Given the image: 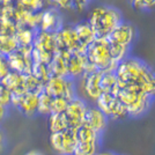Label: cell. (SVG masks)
Segmentation results:
<instances>
[{"instance_id":"f35d334b","label":"cell","mask_w":155,"mask_h":155,"mask_svg":"<svg viewBox=\"0 0 155 155\" xmlns=\"http://www.w3.org/2000/svg\"><path fill=\"white\" fill-rule=\"evenodd\" d=\"M25 155H44V154L42 152H39V150H30V152L26 153Z\"/></svg>"},{"instance_id":"ba28073f","label":"cell","mask_w":155,"mask_h":155,"mask_svg":"<svg viewBox=\"0 0 155 155\" xmlns=\"http://www.w3.org/2000/svg\"><path fill=\"white\" fill-rule=\"evenodd\" d=\"M95 103H96L95 107L101 110L108 117V119L111 118L115 120H119V119H124L129 117L125 105L120 102V100L118 98L117 95L102 93Z\"/></svg>"},{"instance_id":"7c38bea8","label":"cell","mask_w":155,"mask_h":155,"mask_svg":"<svg viewBox=\"0 0 155 155\" xmlns=\"http://www.w3.org/2000/svg\"><path fill=\"white\" fill-rule=\"evenodd\" d=\"M101 74V71H95L84 74L80 78V91L87 100L93 102H96V100L102 94Z\"/></svg>"},{"instance_id":"4316f807","label":"cell","mask_w":155,"mask_h":155,"mask_svg":"<svg viewBox=\"0 0 155 155\" xmlns=\"http://www.w3.org/2000/svg\"><path fill=\"white\" fill-rule=\"evenodd\" d=\"M19 48V44L14 36H5L0 35V54L9 56Z\"/></svg>"},{"instance_id":"74e56055","label":"cell","mask_w":155,"mask_h":155,"mask_svg":"<svg viewBox=\"0 0 155 155\" xmlns=\"http://www.w3.org/2000/svg\"><path fill=\"white\" fill-rule=\"evenodd\" d=\"M6 115H7V108L2 107V105H0V123L5 119Z\"/></svg>"},{"instance_id":"277c9868","label":"cell","mask_w":155,"mask_h":155,"mask_svg":"<svg viewBox=\"0 0 155 155\" xmlns=\"http://www.w3.org/2000/svg\"><path fill=\"white\" fill-rule=\"evenodd\" d=\"M120 102L125 105L129 117H140L145 115L152 107L153 100L147 94H145L138 87H122L117 93Z\"/></svg>"},{"instance_id":"ab89813d","label":"cell","mask_w":155,"mask_h":155,"mask_svg":"<svg viewBox=\"0 0 155 155\" xmlns=\"http://www.w3.org/2000/svg\"><path fill=\"white\" fill-rule=\"evenodd\" d=\"M16 0H0L1 4H15Z\"/></svg>"},{"instance_id":"603a6c76","label":"cell","mask_w":155,"mask_h":155,"mask_svg":"<svg viewBox=\"0 0 155 155\" xmlns=\"http://www.w3.org/2000/svg\"><path fill=\"white\" fill-rule=\"evenodd\" d=\"M48 125L51 133H58L70 129L64 114H50L48 116Z\"/></svg>"},{"instance_id":"d6a6232c","label":"cell","mask_w":155,"mask_h":155,"mask_svg":"<svg viewBox=\"0 0 155 155\" xmlns=\"http://www.w3.org/2000/svg\"><path fill=\"white\" fill-rule=\"evenodd\" d=\"M12 102V93L7 89L5 86L0 84V105L8 108Z\"/></svg>"},{"instance_id":"8992f818","label":"cell","mask_w":155,"mask_h":155,"mask_svg":"<svg viewBox=\"0 0 155 155\" xmlns=\"http://www.w3.org/2000/svg\"><path fill=\"white\" fill-rule=\"evenodd\" d=\"M56 52H57V44H56L54 34L37 30L32 43L31 58L34 63L49 65Z\"/></svg>"},{"instance_id":"b9f144b4","label":"cell","mask_w":155,"mask_h":155,"mask_svg":"<svg viewBox=\"0 0 155 155\" xmlns=\"http://www.w3.org/2000/svg\"><path fill=\"white\" fill-rule=\"evenodd\" d=\"M1 146H2V133L0 131V148H1Z\"/></svg>"},{"instance_id":"3957f363","label":"cell","mask_w":155,"mask_h":155,"mask_svg":"<svg viewBox=\"0 0 155 155\" xmlns=\"http://www.w3.org/2000/svg\"><path fill=\"white\" fill-rule=\"evenodd\" d=\"M87 21L95 31L96 37L107 38L110 32L123 21V16L120 11L115 7L101 5L91 9Z\"/></svg>"},{"instance_id":"836d02e7","label":"cell","mask_w":155,"mask_h":155,"mask_svg":"<svg viewBox=\"0 0 155 155\" xmlns=\"http://www.w3.org/2000/svg\"><path fill=\"white\" fill-rule=\"evenodd\" d=\"M137 9H150L155 7V0H129Z\"/></svg>"},{"instance_id":"f1b7e54d","label":"cell","mask_w":155,"mask_h":155,"mask_svg":"<svg viewBox=\"0 0 155 155\" xmlns=\"http://www.w3.org/2000/svg\"><path fill=\"white\" fill-rule=\"evenodd\" d=\"M98 152L97 142H77L73 155H96Z\"/></svg>"},{"instance_id":"9a60e30c","label":"cell","mask_w":155,"mask_h":155,"mask_svg":"<svg viewBox=\"0 0 155 155\" xmlns=\"http://www.w3.org/2000/svg\"><path fill=\"white\" fill-rule=\"evenodd\" d=\"M11 105L19 109L23 115L30 117L37 114L38 108V94L36 93H23V94H12Z\"/></svg>"},{"instance_id":"d590c367","label":"cell","mask_w":155,"mask_h":155,"mask_svg":"<svg viewBox=\"0 0 155 155\" xmlns=\"http://www.w3.org/2000/svg\"><path fill=\"white\" fill-rule=\"evenodd\" d=\"M52 7L58 9H70L72 8V0H50Z\"/></svg>"},{"instance_id":"60d3db41","label":"cell","mask_w":155,"mask_h":155,"mask_svg":"<svg viewBox=\"0 0 155 155\" xmlns=\"http://www.w3.org/2000/svg\"><path fill=\"white\" fill-rule=\"evenodd\" d=\"M96 155H115L111 152H97Z\"/></svg>"},{"instance_id":"cb8c5ba5","label":"cell","mask_w":155,"mask_h":155,"mask_svg":"<svg viewBox=\"0 0 155 155\" xmlns=\"http://www.w3.org/2000/svg\"><path fill=\"white\" fill-rule=\"evenodd\" d=\"M75 137L78 142H97L100 143L101 134H98L94 130L89 129L86 125H80L75 129Z\"/></svg>"},{"instance_id":"484cf974","label":"cell","mask_w":155,"mask_h":155,"mask_svg":"<svg viewBox=\"0 0 155 155\" xmlns=\"http://www.w3.org/2000/svg\"><path fill=\"white\" fill-rule=\"evenodd\" d=\"M30 74L34 75L43 84H45L46 81L51 78V72L49 68V65L42 64V63H34Z\"/></svg>"},{"instance_id":"52a82bcc","label":"cell","mask_w":155,"mask_h":155,"mask_svg":"<svg viewBox=\"0 0 155 155\" xmlns=\"http://www.w3.org/2000/svg\"><path fill=\"white\" fill-rule=\"evenodd\" d=\"M44 91L51 97H63L67 101L78 96L75 81L65 77L52 75L44 84Z\"/></svg>"},{"instance_id":"4fadbf2b","label":"cell","mask_w":155,"mask_h":155,"mask_svg":"<svg viewBox=\"0 0 155 155\" xmlns=\"http://www.w3.org/2000/svg\"><path fill=\"white\" fill-rule=\"evenodd\" d=\"M88 105L82 97L77 96L68 102V105L65 110L64 115L67 119L70 129H77L80 125H82L86 110Z\"/></svg>"},{"instance_id":"ac0fdd59","label":"cell","mask_w":155,"mask_h":155,"mask_svg":"<svg viewBox=\"0 0 155 155\" xmlns=\"http://www.w3.org/2000/svg\"><path fill=\"white\" fill-rule=\"evenodd\" d=\"M73 27H74V30L77 34L79 44L81 46V49L86 51L87 46L96 39V34L93 30V28L88 21H81L77 25H74Z\"/></svg>"},{"instance_id":"8fae6325","label":"cell","mask_w":155,"mask_h":155,"mask_svg":"<svg viewBox=\"0 0 155 155\" xmlns=\"http://www.w3.org/2000/svg\"><path fill=\"white\" fill-rule=\"evenodd\" d=\"M56 37V44H57V51L63 52H74L80 51L84 52L79 44L77 34L73 26H63L61 29L54 34Z\"/></svg>"},{"instance_id":"5b68a950","label":"cell","mask_w":155,"mask_h":155,"mask_svg":"<svg viewBox=\"0 0 155 155\" xmlns=\"http://www.w3.org/2000/svg\"><path fill=\"white\" fill-rule=\"evenodd\" d=\"M84 53L88 64L91 65L96 71H116L117 64L111 58L107 38L96 37L91 44L87 46Z\"/></svg>"},{"instance_id":"7a4b0ae2","label":"cell","mask_w":155,"mask_h":155,"mask_svg":"<svg viewBox=\"0 0 155 155\" xmlns=\"http://www.w3.org/2000/svg\"><path fill=\"white\" fill-rule=\"evenodd\" d=\"M136 29L130 22L122 21L107 37L112 60L118 64L129 57L131 45L134 41Z\"/></svg>"},{"instance_id":"7402d4cb","label":"cell","mask_w":155,"mask_h":155,"mask_svg":"<svg viewBox=\"0 0 155 155\" xmlns=\"http://www.w3.org/2000/svg\"><path fill=\"white\" fill-rule=\"evenodd\" d=\"M36 31L37 30L28 28V27H18L14 38L16 39L19 46H30L34 43Z\"/></svg>"},{"instance_id":"6da1fadb","label":"cell","mask_w":155,"mask_h":155,"mask_svg":"<svg viewBox=\"0 0 155 155\" xmlns=\"http://www.w3.org/2000/svg\"><path fill=\"white\" fill-rule=\"evenodd\" d=\"M115 73L119 88L138 87L145 94L155 98V72L141 59L125 58L117 64Z\"/></svg>"},{"instance_id":"e0dca14e","label":"cell","mask_w":155,"mask_h":155,"mask_svg":"<svg viewBox=\"0 0 155 155\" xmlns=\"http://www.w3.org/2000/svg\"><path fill=\"white\" fill-rule=\"evenodd\" d=\"M82 125L94 130L98 134H102L108 125V117L96 107H88L84 114Z\"/></svg>"},{"instance_id":"8d00e7d4","label":"cell","mask_w":155,"mask_h":155,"mask_svg":"<svg viewBox=\"0 0 155 155\" xmlns=\"http://www.w3.org/2000/svg\"><path fill=\"white\" fill-rule=\"evenodd\" d=\"M91 0H72V8L77 9L79 12L84 11Z\"/></svg>"},{"instance_id":"9c48e42d","label":"cell","mask_w":155,"mask_h":155,"mask_svg":"<svg viewBox=\"0 0 155 155\" xmlns=\"http://www.w3.org/2000/svg\"><path fill=\"white\" fill-rule=\"evenodd\" d=\"M32 45L19 46L13 53L7 56L11 71L18 72L20 74H30L34 60L31 58Z\"/></svg>"},{"instance_id":"d6986e66","label":"cell","mask_w":155,"mask_h":155,"mask_svg":"<svg viewBox=\"0 0 155 155\" xmlns=\"http://www.w3.org/2000/svg\"><path fill=\"white\" fill-rule=\"evenodd\" d=\"M0 84L5 86L12 94H23L27 93L25 87V74L11 71L6 77L0 80Z\"/></svg>"},{"instance_id":"1f68e13d","label":"cell","mask_w":155,"mask_h":155,"mask_svg":"<svg viewBox=\"0 0 155 155\" xmlns=\"http://www.w3.org/2000/svg\"><path fill=\"white\" fill-rule=\"evenodd\" d=\"M67 100L63 97H52L51 103V114H64L67 105H68Z\"/></svg>"},{"instance_id":"44dd1931","label":"cell","mask_w":155,"mask_h":155,"mask_svg":"<svg viewBox=\"0 0 155 155\" xmlns=\"http://www.w3.org/2000/svg\"><path fill=\"white\" fill-rule=\"evenodd\" d=\"M101 89L102 93L117 95L119 91L118 80L115 71H104L101 74Z\"/></svg>"},{"instance_id":"f546056e","label":"cell","mask_w":155,"mask_h":155,"mask_svg":"<svg viewBox=\"0 0 155 155\" xmlns=\"http://www.w3.org/2000/svg\"><path fill=\"white\" fill-rule=\"evenodd\" d=\"M25 87H26V91H28V93L39 94L41 91H44V84L41 81H38L31 74H26L25 75Z\"/></svg>"},{"instance_id":"83f0119b","label":"cell","mask_w":155,"mask_h":155,"mask_svg":"<svg viewBox=\"0 0 155 155\" xmlns=\"http://www.w3.org/2000/svg\"><path fill=\"white\" fill-rule=\"evenodd\" d=\"M51 103H52V97L44 91H41L38 94L37 114L43 115V116H49L51 114Z\"/></svg>"},{"instance_id":"5bb4252c","label":"cell","mask_w":155,"mask_h":155,"mask_svg":"<svg viewBox=\"0 0 155 155\" xmlns=\"http://www.w3.org/2000/svg\"><path fill=\"white\" fill-rule=\"evenodd\" d=\"M64 26L63 16L60 11L56 7H48L41 12V21H39L38 30L56 34L59 29Z\"/></svg>"},{"instance_id":"2e32d148","label":"cell","mask_w":155,"mask_h":155,"mask_svg":"<svg viewBox=\"0 0 155 155\" xmlns=\"http://www.w3.org/2000/svg\"><path fill=\"white\" fill-rule=\"evenodd\" d=\"M88 60L84 52L74 51L67 53V78L72 80L80 79L87 70Z\"/></svg>"},{"instance_id":"4dcf8cb0","label":"cell","mask_w":155,"mask_h":155,"mask_svg":"<svg viewBox=\"0 0 155 155\" xmlns=\"http://www.w3.org/2000/svg\"><path fill=\"white\" fill-rule=\"evenodd\" d=\"M18 26L14 21L11 20H0V35L14 36L16 32Z\"/></svg>"},{"instance_id":"30bf717a","label":"cell","mask_w":155,"mask_h":155,"mask_svg":"<svg viewBox=\"0 0 155 155\" xmlns=\"http://www.w3.org/2000/svg\"><path fill=\"white\" fill-rule=\"evenodd\" d=\"M77 142L75 129H67L63 132L51 133L50 136L52 149L59 155H73Z\"/></svg>"},{"instance_id":"d4e9b609","label":"cell","mask_w":155,"mask_h":155,"mask_svg":"<svg viewBox=\"0 0 155 155\" xmlns=\"http://www.w3.org/2000/svg\"><path fill=\"white\" fill-rule=\"evenodd\" d=\"M15 2L31 12H41L48 7H52L50 0H16Z\"/></svg>"},{"instance_id":"e575fe53","label":"cell","mask_w":155,"mask_h":155,"mask_svg":"<svg viewBox=\"0 0 155 155\" xmlns=\"http://www.w3.org/2000/svg\"><path fill=\"white\" fill-rule=\"evenodd\" d=\"M9 72H11V68L8 65L7 57L4 54H0V80L4 77H6Z\"/></svg>"},{"instance_id":"ffe728a7","label":"cell","mask_w":155,"mask_h":155,"mask_svg":"<svg viewBox=\"0 0 155 155\" xmlns=\"http://www.w3.org/2000/svg\"><path fill=\"white\" fill-rule=\"evenodd\" d=\"M67 53L68 52L57 51L49 64L51 77L67 78Z\"/></svg>"}]
</instances>
